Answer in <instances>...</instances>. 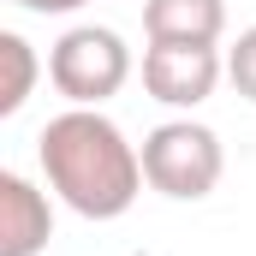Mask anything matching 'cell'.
<instances>
[{
    "label": "cell",
    "mask_w": 256,
    "mask_h": 256,
    "mask_svg": "<svg viewBox=\"0 0 256 256\" xmlns=\"http://www.w3.org/2000/svg\"><path fill=\"white\" fill-rule=\"evenodd\" d=\"M36 161H42L48 191L84 220H120L137 202V191L149 185L143 179V149H131L126 131L102 108L54 114L36 137Z\"/></svg>",
    "instance_id": "cell-1"
},
{
    "label": "cell",
    "mask_w": 256,
    "mask_h": 256,
    "mask_svg": "<svg viewBox=\"0 0 256 256\" xmlns=\"http://www.w3.org/2000/svg\"><path fill=\"white\" fill-rule=\"evenodd\" d=\"M48 78L72 108H102L131 84V48L108 24H72L48 48Z\"/></svg>",
    "instance_id": "cell-2"
},
{
    "label": "cell",
    "mask_w": 256,
    "mask_h": 256,
    "mask_svg": "<svg viewBox=\"0 0 256 256\" xmlns=\"http://www.w3.org/2000/svg\"><path fill=\"white\" fill-rule=\"evenodd\" d=\"M226 173V149L220 137L196 120H167L143 137V179L149 191L173 196V202H202Z\"/></svg>",
    "instance_id": "cell-3"
},
{
    "label": "cell",
    "mask_w": 256,
    "mask_h": 256,
    "mask_svg": "<svg viewBox=\"0 0 256 256\" xmlns=\"http://www.w3.org/2000/svg\"><path fill=\"white\" fill-rule=\"evenodd\" d=\"M226 78V54L208 42H149L143 48V90L161 108H202Z\"/></svg>",
    "instance_id": "cell-4"
},
{
    "label": "cell",
    "mask_w": 256,
    "mask_h": 256,
    "mask_svg": "<svg viewBox=\"0 0 256 256\" xmlns=\"http://www.w3.org/2000/svg\"><path fill=\"white\" fill-rule=\"evenodd\" d=\"M54 238V202L36 179L0 173V256H42Z\"/></svg>",
    "instance_id": "cell-5"
},
{
    "label": "cell",
    "mask_w": 256,
    "mask_h": 256,
    "mask_svg": "<svg viewBox=\"0 0 256 256\" xmlns=\"http://www.w3.org/2000/svg\"><path fill=\"white\" fill-rule=\"evenodd\" d=\"M143 36L149 42H208L226 36V0H143Z\"/></svg>",
    "instance_id": "cell-6"
},
{
    "label": "cell",
    "mask_w": 256,
    "mask_h": 256,
    "mask_svg": "<svg viewBox=\"0 0 256 256\" xmlns=\"http://www.w3.org/2000/svg\"><path fill=\"white\" fill-rule=\"evenodd\" d=\"M36 72H42L36 48H30L18 30H0V114H6V120H12V114L30 102V90H36Z\"/></svg>",
    "instance_id": "cell-7"
},
{
    "label": "cell",
    "mask_w": 256,
    "mask_h": 256,
    "mask_svg": "<svg viewBox=\"0 0 256 256\" xmlns=\"http://www.w3.org/2000/svg\"><path fill=\"white\" fill-rule=\"evenodd\" d=\"M226 78H232V90L244 102H256V24L238 30V42L226 48Z\"/></svg>",
    "instance_id": "cell-8"
},
{
    "label": "cell",
    "mask_w": 256,
    "mask_h": 256,
    "mask_svg": "<svg viewBox=\"0 0 256 256\" xmlns=\"http://www.w3.org/2000/svg\"><path fill=\"white\" fill-rule=\"evenodd\" d=\"M12 6H24V12H36V18H72V12H84L90 0H12Z\"/></svg>",
    "instance_id": "cell-9"
}]
</instances>
